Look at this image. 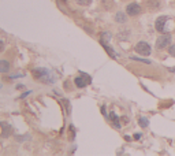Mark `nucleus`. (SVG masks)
<instances>
[{
    "label": "nucleus",
    "mask_w": 175,
    "mask_h": 156,
    "mask_svg": "<svg viewBox=\"0 0 175 156\" xmlns=\"http://www.w3.org/2000/svg\"><path fill=\"white\" fill-rule=\"evenodd\" d=\"M171 22H174L171 19V17H167V15H163V17H159L155 22V28L159 33H168L171 30Z\"/></svg>",
    "instance_id": "nucleus-1"
},
{
    "label": "nucleus",
    "mask_w": 175,
    "mask_h": 156,
    "mask_svg": "<svg viewBox=\"0 0 175 156\" xmlns=\"http://www.w3.org/2000/svg\"><path fill=\"white\" fill-rule=\"evenodd\" d=\"M171 34L170 33H163L162 36L157 37V40H156V48L157 49H163L166 47H168L170 43H171Z\"/></svg>",
    "instance_id": "nucleus-2"
},
{
    "label": "nucleus",
    "mask_w": 175,
    "mask_h": 156,
    "mask_svg": "<svg viewBox=\"0 0 175 156\" xmlns=\"http://www.w3.org/2000/svg\"><path fill=\"white\" fill-rule=\"evenodd\" d=\"M136 52L142 55V56L151 55V45L148 43H145V41H140V43H137V45H136Z\"/></svg>",
    "instance_id": "nucleus-3"
},
{
    "label": "nucleus",
    "mask_w": 175,
    "mask_h": 156,
    "mask_svg": "<svg viewBox=\"0 0 175 156\" xmlns=\"http://www.w3.org/2000/svg\"><path fill=\"white\" fill-rule=\"evenodd\" d=\"M126 13L130 17H136V15H138L141 13V6L138 3H131V4H129L126 7Z\"/></svg>",
    "instance_id": "nucleus-4"
},
{
    "label": "nucleus",
    "mask_w": 175,
    "mask_h": 156,
    "mask_svg": "<svg viewBox=\"0 0 175 156\" xmlns=\"http://www.w3.org/2000/svg\"><path fill=\"white\" fill-rule=\"evenodd\" d=\"M74 83L78 86V88H84V86H86L88 83H90V77H88L86 74H82L81 77H77L74 79Z\"/></svg>",
    "instance_id": "nucleus-5"
},
{
    "label": "nucleus",
    "mask_w": 175,
    "mask_h": 156,
    "mask_svg": "<svg viewBox=\"0 0 175 156\" xmlns=\"http://www.w3.org/2000/svg\"><path fill=\"white\" fill-rule=\"evenodd\" d=\"M33 75L37 78V79H48V71L44 70V68H36V70H33Z\"/></svg>",
    "instance_id": "nucleus-6"
},
{
    "label": "nucleus",
    "mask_w": 175,
    "mask_h": 156,
    "mask_svg": "<svg viewBox=\"0 0 175 156\" xmlns=\"http://www.w3.org/2000/svg\"><path fill=\"white\" fill-rule=\"evenodd\" d=\"M147 6L151 7V10L160 8V0H147Z\"/></svg>",
    "instance_id": "nucleus-7"
},
{
    "label": "nucleus",
    "mask_w": 175,
    "mask_h": 156,
    "mask_svg": "<svg viewBox=\"0 0 175 156\" xmlns=\"http://www.w3.org/2000/svg\"><path fill=\"white\" fill-rule=\"evenodd\" d=\"M10 70V63L7 60H0V73H7Z\"/></svg>",
    "instance_id": "nucleus-8"
},
{
    "label": "nucleus",
    "mask_w": 175,
    "mask_h": 156,
    "mask_svg": "<svg viewBox=\"0 0 175 156\" xmlns=\"http://www.w3.org/2000/svg\"><path fill=\"white\" fill-rule=\"evenodd\" d=\"M115 21L119 22V24H125V22L127 21V18H126V15L123 13H118L115 15Z\"/></svg>",
    "instance_id": "nucleus-9"
},
{
    "label": "nucleus",
    "mask_w": 175,
    "mask_h": 156,
    "mask_svg": "<svg viewBox=\"0 0 175 156\" xmlns=\"http://www.w3.org/2000/svg\"><path fill=\"white\" fill-rule=\"evenodd\" d=\"M138 122L141 125V127H148V125H149V121H148L145 116H141L140 119H138Z\"/></svg>",
    "instance_id": "nucleus-10"
},
{
    "label": "nucleus",
    "mask_w": 175,
    "mask_h": 156,
    "mask_svg": "<svg viewBox=\"0 0 175 156\" xmlns=\"http://www.w3.org/2000/svg\"><path fill=\"white\" fill-rule=\"evenodd\" d=\"M103 4H104V7H106L107 10H111L112 8V6H114V2L112 0H103Z\"/></svg>",
    "instance_id": "nucleus-11"
},
{
    "label": "nucleus",
    "mask_w": 175,
    "mask_h": 156,
    "mask_svg": "<svg viewBox=\"0 0 175 156\" xmlns=\"http://www.w3.org/2000/svg\"><path fill=\"white\" fill-rule=\"evenodd\" d=\"M90 2L92 0H77V3L81 6H88V4H90Z\"/></svg>",
    "instance_id": "nucleus-12"
},
{
    "label": "nucleus",
    "mask_w": 175,
    "mask_h": 156,
    "mask_svg": "<svg viewBox=\"0 0 175 156\" xmlns=\"http://www.w3.org/2000/svg\"><path fill=\"white\" fill-rule=\"evenodd\" d=\"M168 52H170L171 56H174V58H175V45H171L170 49H168Z\"/></svg>",
    "instance_id": "nucleus-13"
},
{
    "label": "nucleus",
    "mask_w": 175,
    "mask_h": 156,
    "mask_svg": "<svg viewBox=\"0 0 175 156\" xmlns=\"http://www.w3.org/2000/svg\"><path fill=\"white\" fill-rule=\"evenodd\" d=\"M131 59H133V60H138V62H142V63H148V64L151 63V60H145V59H138V58H136V56H133Z\"/></svg>",
    "instance_id": "nucleus-14"
},
{
    "label": "nucleus",
    "mask_w": 175,
    "mask_h": 156,
    "mask_svg": "<svg viewBox=\"0 0 175 156\" xmlns=\"http://www.w3.org/2000/svg\"><path fill=\"white\" fill-rule=\"evenodd\" d=\"M140 137H141V134H140V133H137V134H134V138H136V140H138Z\"/></svg>",
    "instance_id": "nucleus-15"
},
{
    "label": "nucleus",
    "mask_w": 175,
    "mask_h": 156,
    "mask_svg": "<svg viewBox=\"0 0 175 156\" xmlns=\"http://www.w3.org/2000/svg\"><path fill=\"white\" fill-rule=\"evenodd\" d=\"M3 48H4V44H3V43H0V52L3 51Z\"/></svg>",
    "instance_id": "nucleus-16"
},
{
    "label": "nucleus",
    "mask_w": 175,
    "mask_h": 156,
    "mask_svg": "<svg viewBox=\"0 0 175 156\" xmlns=\"http://www.w3.org/2000/svg\"><path fill=\"white\" fill-rule=\"evenodd\" d=\"M64 2H67V0H64Z\"/></svg>",
    "instance_id": "nucleus-17"
}]
</instances>
